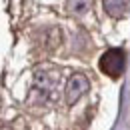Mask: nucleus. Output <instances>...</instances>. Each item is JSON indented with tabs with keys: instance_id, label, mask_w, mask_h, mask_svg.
Segmentation results:
<instances>
[{
	"instance_id": "6",
	"label": "nucleus",
	"mask_w": 130,
	"mask_h": 130,
	"mask_svg": "<svg viewBox=\"0 0 130 130\" xmlns=\"http://www.w3.org/2000/svg\"><path fill=\"white\" fill-rule=\"evenodd\" d=\"M0 130H10V128H6V126H2V128H0Z\"/></svg>"
},
{
	"instance_id": "4",
	"label": "nucleus",
	"mask_w": 130,
	"mask_h": 130,
	"mask_svg": "<svg viewBox=\"0 0 130 130\" xmlns=\"http://www.w3.org/2000/svg\"><path fill=\"white\" fill-rule=\"evenodd\" d=\"M106 14H110L112 18H122L126 16L130 6V0H102Z\"/></svg>"
},
{
	"instance_id": "2",
	"label": "nucleus",
	"mask_w": 130,
	"mask_h": 130,
	"mask_svg": "<svg viewBox=\"0 0 130 130\" xmlns=\"http://www.w3.org/2000/svg\"><path fill=\"white\" fill-rule=\"evenodd\" d=\"M60 84V74H52V72H38L36 74V84L34 90L42 96V100H50L54 96V90Z\"/></svg>"
},
{
	"instance_id": "1",
	"label": "nucleus",
	"mask_w": 130,
	"mask_h": 130,
	"mask_svg": "<svg viewBox=\"0 0 130 130\" xmlns=\"http://www.w3.org/2000/svg\"><path fill=\"white\" fill-rule=\"evenodd\" d=\"M100 70L110 78H118L124 70V52L120 48H110L100 56Z\"/></svg>"
},
{
	"instance_id": "3",
	"label": "nucleus",
	"mask_w": 130,
	"mask_h": 130,
	"mask_svg": "<svg viewBox=\"0 0 130 130\" xmlns=\"http://www.w3.org/2000/svg\"><path fill=\"white\" fill-rule=\"evenodd\" d=\"M88 88H90L88 78H86L84 74H74V76L68 80V84H66V102H68V104H74L80 96L86 94Z\"/></svg>"
},
{
	"instance_id": "5",
	"label": "nucleus",
	"mask_w": 130,
	"mask_h": 130,
	"mask_svg": "<svg viewBox=\"0 0 130 130\" xmlns=\"http://www.w3.org/2000/svg\"><path fill=\"white\" fill-rule=\"evenodd\" d=\"M92 0H68V10L74 14H84L90 10Z\"/></svg>"
}]
</instances>
